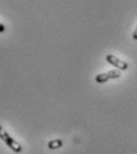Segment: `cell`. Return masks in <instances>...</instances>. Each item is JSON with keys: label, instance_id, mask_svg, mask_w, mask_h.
<instances>
[{"label": "cell", "instance_id": "obj_1", "mask_svg": "<svg viewBox=\"0 0 137 154\" xmlns=\"http://www.w3.org/2000/svg\"><path fill=\"white\" fill-rule=\"evenodd\" d=\"M0 139H1V140L5 142V145H6L10 149H12L14 153H20V152L23 151L22 145H20L19 142H17V140H14V139L5 130V128L1 127V125H0Z\"/></svg>", "mask_w": 137, "mask_h": 154}, {"label": "cell", "instance_id": "obj_2", "mask_svg": "<svg viewBox=\"0 0 137 154\" xmlns=\"http://www.w3.org/2000/svg\"><path fill=\"white\" fill-rule=\"evenodd\" d=\"M106 61H107L110 65H112L113 67H116L117 69H119V71H126V69L129 68L128 62H125V61L118 59L117 56H114V55H112V54L106 55Z\"/></svg>", "mask_w": 137, "mask_h": 154}, {"label": "cell", "instance_id": "obj_3", "mask_svg": "<svg viewBox=\"0 0 137 154\" xmlns=\"http://www.w3.org/2000/svg\"><path fill=\"white\" fill-rule=\"evenodd\" d=\"M120 77V72L117 71V69H111V71H107L105 73H100L96 77V81L98 84H103V82H106L111 79H117V78Z\"/></svg>", "mask_w": 137, "mask_h": 154}, {"label": "cell", "instance_id": "obj_4", "mask_svg": "<svg viewBox=\"0 0 137 154\" xmlns=\"http://www.w3.org/2000/svg\"><path fill=\"white\" fill-rule=\"evenodd\" d=\"M62 146H63V141L61 139L53 140V141H49L48 142V148L49 149H57V148H61Z\"/></svg>", "mask_w": 137, "mask_h": 154}, {"label": "cell", "instance_id": "obj_5", "mask_svg": "<svg viewBox=\"0 0 137 154\" xmlns=\"http://www.w3.org/2000/svg\"><path fill=\"white\" fill-rule=\"evenodd\" d=\"M132 38H134V41H137V25H136V28H135L134 34H132Z\"/></svg>", "mask_w": 137, "mask_h": 154}, {"label": "cell", "instance_id": "obj_6", "mask_svg": "<svg viewBox=\"0 0 137 154\" xmlns=\"http://www.w3.org/2000/svg\"><path fill=\"white\" fill-rule=\"evenodd\" d=\"M2 32H5V25L0 23V34H2Z\"/></svg>", "mask_w": 137, "mask_h": 154}]
</instances>
